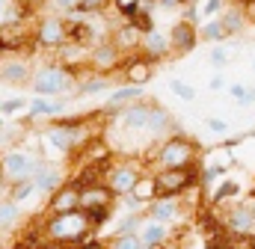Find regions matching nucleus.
I'll use <instances>...</instances> for the list:
<instances>
[{"label":"nucleus","mask_w":255,"mask_h":249,"mask_svg":"<svg viewBox=\"0 0 255 249\" xmlns=\"http://www.w3.org/2000/svg\"><path fill=\"white\" fill-rule=\"evenodd\" d=\"M83 226H86V217H80V214H63V217H57L51 223V235L54 238H74V235L83 232Z\"/></svg>","instance_id":"obj_1"},{"label":"nucleus","mask_w":255,"mask_h":249,"mask_svg":"<svg viewBox=\"0 0 255 249\" xmlns=\"http://www.w3.org/2000/svg\"><path fill=\"white\" fill-rule=\"evenodd\" d=\"M65 86H68V77H65V71H57V68L42 71L39 80H36V92H42V95H48V92H63Z\"/></svg>","instance_id":"obj_2"},{"label":"nucleus","mask_w":255,"mask_h":249,"mask_svg":"<svg viewBox=\"0 0 255 249\" xmlns=\"http://www.w3.org/2000/svg\"><path fill=\"white\" fill-rule=\"evenodd\" d=\"M163 163L166 166H184L187 163V157H190V145L187 142H181V139H175V142H166V148H163Z\"/></svg>","instance_id":"obj_3"},{"label":"nucleus","mask_w":255,"mask_h":249,"mask_svg":"<svg viewBox=\"0 0 255 249\" xmlns=\"http://www.w3.org/2000/svg\"><path fill=\"white\" fill-rule=\"evenodd\" d=\"M187 181H190V175H187L184 169H169L166 175H160V178H157V187H160V190H166V193H172V190H181Z\"/></svg>","instance_id":"obj_4"},{"label":"nucleus","mask_w":255,"mask_h":249,"mask_svg":"<svg viewBox=\"0 0 255 249\" xmlns=\"http://www.w3.org/2000/svg\"><path fill=\"white\" fill-rule=\"evenodd\" d=\"M6 172H9V178H24L30 172V157L27 154H9L6 157Z\"/></svg>","instance_id":"obj_5"},{"label":"nucleus","mask_w":255,"mask_h":249,"mask_svg":"<svg viewBox=\"0 0 255 249\" xmlns=\"http://www.w3.org/2000/svg\"><path fill=\"white\" fill-rule=\"evenodd\" d=\"M253 220H255V214H253V208H238L235 214H232V229H238V232H250L253 229Z\"/></svg>","instance_id":"obj_6"},{"label":"nucleus","mask_w":255,"mask_h":249,"mask_svg":"<svg viewBox=\"0 0 255 249\" xmlns=\"http://www.w3.org/2000/svg\"><path fill=\"white\" fill-rule=\"evenodd\" d=\"M42 42H45V45H60V42H63V27H60L57 21H48V24L42 27Z\"/></svg>","instance_id":"obj_7"},{"label":"nucleus","mask_w":255,"mask_h":249,"mask_svg":"<svg viewBox=\"0 0 255 249\" xmlns=\"http://www.w3.org/2000/svg\"><path fill=\"white\" fill-rule=\"evenodd\" d=\"M128 80H133L136 86H139V83H145V80H148V65H145L142 60L130 62V65H128Z\"/></svg>","instance_id":"obj_8"},{"label":"nucleus","mask_w":255,"mask_h":249,"mask_svg":"<svg viewBox=\"0 0 255 249\" xmlns=\"http://www.w3.org/2000/svg\"><path fill=\"white\" fill-rule=\"evenodd\" d=\"M145 124H148V110L136 107V110L125 113V127H145Z\"/></svg>","instance_id":"obj_9"},{"label":"nucleus","mask_w":255,"mask_h":249,"mask_svg":"<svg viewBox=\"0 0 255 249\" xmlns=\"http://www.w3.org/2000/svg\"><path fill=\"white\" fill-rule=\"evenodd\" d=\"M133 184H136V175H133L130 169H119V172L113 175V187H116V190H122V193H128Z\"/></svg>","instance_id":"obj_10"},{"label":"nucleus","mask_w":255,"mask_h":249,"mask_svg":"<svg viewBox=\"0 0 255 249\" xmlns=\"http://www.w3.org/2000/svg\"><path fill=\"white\" fill-rule=\"evenodd\" d=\"M30 110H33V116H54V113H60V104H51L45 98H36L30 104Z\"/></svg>","instance_id":"obj_11"},{"label":"nucleus","mask_w":255,"mask_h":249,"mask_svg":"<svg viewBox=\"0 0 255 249\" xmlns=\"http://www.w3.org/2000/svg\"><path fill=\"white\" fill-rule=\"evenodd\" d=\"M54 205H57V211L71 214V208L77 205V193H74V190H65V193H60V196L54 199Z\"/></svg>","instance_id":"obj_12"},{"label":"nucleus","mask_w":255,"mask_h":249,"mask_svg":"<svg viewBox=\"0 0 255 249\" xmlns=\"http://www.w3.org/2000/svg\"><path fill=\"white\" fill-rule=\"evenodd\" d=\"M77 202H83L86 208H101V205L107 202V193H104V190H89V193H83V199H77Z\"/></svg>","instance_id":"obj_13"},{"label":"nucleus","mask_w":255,"mask_h":249,"mask_svg":"<svg viewBox=\"0 0 255 249\" xmlns=\"http://www.w3.org/2000/svg\"><path fill=\"white\" fill-rule=\"evenodd\" d=\"M48 142H51L57 151H65V148L71 145V136H68L65 130H51V133H48Z\"/></svg>","instance_id":"obj_14"},{"label":"nucleus","mask_w":255,"mask_h":249,"mask_svg":"<svg viewBox=\"0 0 255 249\" xmlns=\"http://www.w3.org/2000/svg\"><path fill=\"white\" fill-rule=\"evenodd\" d=\"M151 214H154V220H172L175 217V202H160V205L151 208Z\"/></svg>","instance_id":"obj_15"},{"label":"nucleus","mask_w":255,"mask_h":249,"mask_svg":"<svg viewBox=\"0 0 255 249\" xmlns=\"http://www.w3.org/2000/svg\"><path fill=\"white\" fill-rule=\"evenodd\" d=\"M175 45H181V48H190L193 45V33L187 24H178L175 27Z\"/></svg>","instance_id":"obj_16"},{"label":"nucleus","mask_w":255,"mask_h":249,"mask_svg":"<svg viewBox=\"0 0 255 249\" xmlns=\"http://www.w3.org/2000/svg\"><path fill=\"white\" fill-rule=\"evenodd\" d=\"M148 51H151V54H163V51H166V39H163L160 33H154V30L148 33Z\"/></svg>","instance_id":"obj_17"},{"label":"nucleus","mask_w":255,"mask_h":249,"mask_svg":"<svg viewBox=\"0 0 255 249\" xmlns=\"http://www.w3.org/2000/svg\"><path fill=\"white\" fill-rule=\"evenodd\" d=\"M142 241H145V244H160V241H163V229H160V226H145Z\"/></svg>","instance_id":"obj_18"},{"label":"nucleus","mask_w":255,"mask_h":249,"mask_svg":"<svg viewBox=\"0 0 255 249\" xmlns=\"http://www.w3.org/2000/svg\"><path fill=\"white\" fill-rule=\"evenodd\" d=\"M130 190H133V196H136V202H139V199H145V196L154 193V184H151V181H136Z\"/></svg>","instance_id":"obj_19"},{"label":"nucleus","mask_w":255,"mask_h":249,"mask_svg":"<svg viewBox=\"0 0 255 249\" xmlns=\"http://www.w3.org/2000/svg\"><path fill=\"white\" fill-rule=\"evenodd\" d=\"M169 86H172V92H175V95H181V98H187V101L196 95V92H193V86H187L184 80H172Z\"/></svg>","instance_id":"obj_20"},{"label":"nucleus","mask_w":255,"mask_h":249,"mask_svg":"<svg viewBox=\"0 0 255 249\" xmlns=\"http://www.w3.org/2000/svg\"><path fill=\"white\" fill-rule=\"evenodd\" d=\"M36 184L42 187V190H51V187H57V184H60V175H57V172H42Z\"/></svg>","instance_id":"obj_21"},{"label":"nucleus","mask_w":255,"mask_h":249,"mask_svg":"<svg viewBox=\"0 0 255 249\" xmlns=\"http://www.w3.org/2000/svg\"><path fill=\"white\" fill-rule=\"evenodd\" d=\"M139 95V86H128V89H119V92H113V104H119V101H125V98H136Z\"/></svg>","instance_id":"obj_22"},{"label":"nucleus","mask_w":255,"mask_h":249,"mask_svg":"<svg viewBox=\"0 0 255 249\" xmlns=\"http://www.w3.org/2000/svg\"><path fill=\"white\" fill-rule=\"evenodd\" d=\"M15 214H18V211H15V205H9V202H6V205H0V226H9V223L15 220Z\"/></svg>","instance_id":"obj_23"},{"label":"nucleus","mask_w":255,"mask_h":249,"mask_svg":"<svg viewBox=\"0 0 255 249\" xmlns=\"http://www.w3.org/2000/svg\"><path fill=\"white\" fill-rule=\"evenodd\" d=\"M95 62H98V65H113V62H116V54H113V48H101V51L95 54Z\"/></svg>","instance_id":"obj_24"},{"label":"nucleus","mask_w":255,"mask_h":249,"mask_svg":"<svg viewBox=\"0 0 255 249\" xmlns=\"http://www.w3.org/2000/svg\"><path fill=\"white\" fill-rule=\"evenodd\" d=\"M24 74H27L24 65H6V68H3V77H6V80H21Z\"/></svg>","instance_id":"obj_25"},{"label":"nucleus","mask_w":255,"mask_h":249,"mask_svg":"<svg viewBox=\"0 0 255 249\" xmlns=\"http://www.w3.org/2000/svg\"><path fill=\"white\" fill-rule=\"evenodd\" d=\"M226 60H229L226 48H214V54H211V62H214V65H226Z\"/></svg>","instance_id":"obj_26"},{"label":"nucleus","mask_w":255,"mask_h":249,"mask_svg":"<svg viewBox=\"0 0 255 249\" xmlns=\"http://www.w3.org/2000/svg\"><path fill=\"white\" fill-rule=\"evenodd\" d=\"M166 122V116L160 113V110H154V113H148V124L154 127V130H160V124Z\"/></svg>","instance_id":"obj_27"},{"label":"nucleus","mask_w":255,"mask_h":249,"mask_svg":"<svg viewBox=\"0 0 255 249\" xmlns=\"http://www.w3.org/2000/svg\"><path fill=\"white\" fill-rule=\"evenodd\" d=\"M223 33H226L223 24H208V27H205V36H208V39H220Z\"/></svg>","instance_id":"obj_28"},{"label":"nucleus","mask_w":255,"mask_h":249,"mask_svg":"<svg viewBox=\"0 0 255 249\" xmlns=\"http://www.w3.org/2000/svg\"><path fill=\"white\" fill-rule=\"evenodd\" d=\"M116 249H142V247H139V241H136V238H119Z\"/></svg>","instance_id":"obj_29"},{"label":"nucleus","mask_w":255,"mask_h":249,"mask_svg":"<svg viewBox=\"0 0 255 249\" xmlns=\"http://www.w3.org/2000/svg\"><path fill=\"white\" fill-rule=\"evenodd\" d=\"M208 127H211L214 133H226V130H229V122H223V119H208Z\"/></svg>","instance_id":"obj_30"},{"label":"nucleus","mask_w":255,"mask_h":249,"mask_svg":"<svg viewBox=\"0 0 255 249\" xmlns=\"http://www.w3.org/2000/svg\"><path fill=\"white\" fill-rule=\"evenodd\" d=\"M232 95H235L238 101H253V92H247L244 86H232Z\"/></svg>","instance_id":"obj_31"},{"label":"nucleus","mask_w":255,"mask_h":249,"mask_svg":"<svg viewBox=\"0 0 255 249\" xmlns=\"http://www.w3.org/2000/svg\"><path fill=\"white\" fill-rule=\"evenodd\" d=\"M21 104H24L21 98H12V101H6V104H0V107H3L6 113H15V110H21Z\"/></svg>","instance_id":"obj_32"},{"label":"nucleus","mask_w":255,"mask_h":249,"mask_svg":"<svg viewBox=\"0 0 255 249\" xmlns=\"http://www.w3.org/2000/svg\"><path fill=\"white\" fill-rule=\"evenodd\" d=\"M238 193V184H223L220 187V193H217V199H223V196H235Z\"/></svg>","instance_id":"obj_33"},{"label":"nucleus","mask_w":255,"mask_h":249,"mask_svg":"<svg viewBox=\"0 0 255 249\" xmlns=\"http://www.w3.org/2000/svg\"><path fill=\"white\" fill-rule=\"evenodd\" d=\"M208 249H232V244H229V241H220V238H217V241H211V244H208Z\"/></svg>","instance_id":"obj_34"},{"label":"nucleus","mask_w":255,"mask_h":249,"mask_svg":"<svg viewBox=\"0 0 255 249\" xmlns=\"http://www.w3.org/2000/svg\"><path fill=\"white\" fill-rule=\"evenodd\" d=\"M232 249H255V244H253V241H235Z\"/></svg>","instance_id":"obj_35"},{"label":"nucleus","mask_w":255,"mask_h":249,"mask_svg":"<svg viewBox=\"0 0 255 249\" xmlns=\"http://www.w3.org/2000/svg\"><path fill=\"white\" fill-rule=\"evenodd\" d=\"M208 86H211V89H223V86H226V80L217 74V77H211V83H208Z\"/></svg>","instance_id":"obj_36"},{"label":"nucleus","mask_w":255,"mask_h":249,"mask_svg":"<svg viewBox=\"0 0 255 249\" xmlns=\"http://www.w3.org/2000/svg\"><path fill=\"white\" fill-rule=\"evenodd\" d=\"M101 86H104V80H92V83L83 86V92H95V89H101Z\"/></svg>","instance_id":"obj_37"},{"label":"nucleus","mask_w":255,"mask_h":249,"mask_svg":"<svg viewBox=\"0 0 255 249\" xmlns=\"http://www.w3.org/2000/svg\"><path fill=\"white\" fill-rule=\"evenodd\" d=\"M30 190H33V187H30V184L18 187V190H15V199H24V196H27V193H30Z\"/></svg>","instance_id":"obj_38"},{"label":"nucleus","mask_w":255,"mask_h":249,"mask_svg":"<svg viewBox=\"0 0 255 249\" xmlns=\"http://www.w3.org/2000/svg\"><path fill=\"white\" fill-rule=\"evenodd\" d=\"M133 3H136V0H119V6H122L125 12H133Z\"/></svg>","instance_id":"obj_39"},{"label":"nucleus","mask_w":255,"mask_h":249,"mask_svg":"<svg viewBox=\"0 0 255 249\" xmlns=\"http://www.w3.org/2000/svg\"><path fill=\"white\" fill-rule=\"evenodd\" d=\"M247 15H250V18H255V0H250V6H247Z\"/></svg>","instance_id":"obj_40"},{"label":"nucleus","mask_w":255,"mask_h":249,"mask_svg":"<svg viewBox=\"0 0 255 249\" xmlns=\"http://www.w3.org/2000/svg\"><path fill=\"white\" fill-rule=\"evenodd\" d=\"M217 6H220V0H211L208 3V12H217Z\"/></svg>","instance_id":"obj_41"},{"label":"nucleus","mask_w":255,"mask_h":249,"mask_svg":"<svg viewBox=\"0 0 255 249\" xmlns=\"http://www.w3.org/2000/svg\"><path fill=\"white\" fill-rule=\"evenodd\" d=\"M60 6H74V3H80V0H57Z\"/></svg>","instance_id":"obj_42"},{"label":"nucleus","mask_w":255,"mask_h":249,"mask_svg":"<svg viewBox=\"0 0 255 249\" xmlns=\"http://www.w3.org/2000/svg\"><path fill=\"white\" fill-rule=\"evenodd\" d=\"M83 249H101V247H98V244H86Z\"/></svg>","instance_id":"obj_43"},{"label":"nucleus","mask_w":255,"mask_h":249,"mask_svg":"<svg viewBox=\"0 0 255 249\" xmlns=\"http://www.w3.org/2000/svg\"><path fill=\"white\" fill-rule=\"evenodd\" d=\"M0 9H3V0H0Z\"/></svg>","instance_id":"obj_44"},{"label":"nucleus","mask_w":255,"mask_h":249,"mask_svg":"<svg viewBox=\"0 0 255 249\" xmlns=\"http://www.w3.org/2000/svg\"><path fill=\"white\" fill-rule=\"evenodd\" d=\"M18 249H27V247H18Z\"/></svg>","instance_id":"obj_45"}]
</instances>
